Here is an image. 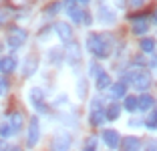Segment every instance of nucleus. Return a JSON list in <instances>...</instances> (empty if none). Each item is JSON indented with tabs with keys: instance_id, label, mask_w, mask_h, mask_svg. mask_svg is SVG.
Here are the masks:
<instances>
[{
	"instance_id": "f257e3e1",
	"label": "nucleus",
	"mask_w": 157,
	"mask_h": 151,
	"mask_svg": "<svg viewBox=\"0 0 157 151\" xmlns=\"http://www.w3.org/2000/svg\"><path fill=\"white\" fill-rule=\"evenodd\" d=\"M87 46L95 56L99 59H107L111 55V48H113V38L107 37V34H91L87 38Z\"/></svg>"
},
{
	"instance_id": "f03ea898",
	"label": "nucleus",
	"mask_w": 157,
	"mask_h": 151,
	"mask_svg": "<svg viewBox=\"0 0 157 151\" xmlns=\"http://www.w3.org/2000/svg\"><path fill=\"white\" fill-rule=\"evenodd\" d=\"M24 42H26V32H24L22 28H18V26L10 28V32H8V45H10V48H20Z\"/></svg>"
},
{
	"instance_id": "7ed1b4c3",
	"label": "nucleus",
	"mask_w": 157,
	"mask_h": 151,
	"mask_svg": "<svg viewBox=\"0 0 157 151\" xmlns=\"http://www.w3.org/2000/svg\"><path fill=\"white\" fill-rule=\"evenodd\" d=\"M131 81H133V85L137 89H141V91H145V89L151 87V75H149V71H145V69L133 73L131 75Z\"/></svg>"
},
{
	"instance_id": "20e7f679",
	"label": "nucleus",
	"mask_w": 157,
	"mask_h": 151,
	"mask_svg": "<svg viewBox=\"0 0 157 151\" xmlns=\"http://www.w3.org/2000/svg\"><path fill=\"white\" fill-rule=\"evenodd\" d=\"M51 147H52L51 151H69L71 149V135L65 131H60L59 135H55Z\"/></svg>"
},
{
	"instance_id": "39448f33",
	"label": "nucleus",
	"mask_w": 157,
	"mask_h": 151,
	"mask_svg": "<svg viewBox=\"0 0 157 151\" xmlns=\"http://www.w3.org/2000/svg\"><path fill=\"white\" fill-rule=\"evenodd\" d=\"M38 137H40L38 119H36V117H33V119H30V129H28V139H26L28 147H34V145H36V143H38Z\"/></svg>"
},
{
	"instance_id": "423d86ee",
	"label": "nucleus",
	"mask_w": 157,
	"mask_h": 151,
	"mask_svg": "<svg viewBox=\"0 0 157 151\" xmlns=\"http://www.w3.org/2000/svg\"><path fill=\"white\" fill-rule=\"evenodd\" d=\"M30 103H33V107L38 113H46V105H44V101H42L40 89H33V91H30Z\"/></svg>"
},
{
	"instance_id": "0eeeda50",
	"label": "nucleus",
	"mask_w": 157,
	"mask_h": 151,
	"mask_svg": "<svg viewBox=\"0 0 157 151\" xmlns=\"http://www.w3.org/2000/svg\"><path fill=\"white\" fill-rule=\"evenodd\" d=\"M103 141L111 147V149H115V147H119L121 137H119V133H117L115 129H107V131H103Z\"/></svg>"
},
{
	"instance_id": "6e6552de",
	"label": "nucleus",
	"mask_w": 157,
	"mask_h": 151,
	"mask_svg": "<svg viewBox=\"0 0 157 151\" xmlns=\"http://www.w3.org/2000/svg\"><path fill=\"white\" fill-rule=\"evenodd\" d=\"M56 32H59V37L65 42H71V38H73V28L67 22H56Z\"/></svg>"
},
{
	"instance_id": "1a4fd4ad",
	"label": "nucleus",
	"mask_w": 157,
	"mask_h": 151,
	"mask_svg": "<svg viewBox=\"0 0 157 151\" xmlns=\"http://www.w3.org/2000/svg\"><path fill=\"white\" fill-rule=\"evenodd\" d=\"M16 69V59L14 56H4V59H0V73H12Z\"/></svg>"
},
{
	"instance_id": "9d476101",
	"label": "nucleus",
	"mask_w": 157,
	"mask_h": 151,
	"mask_svg": "<svg viewBox=\"0 0 157 151\" xmlns=\"http://www.w3.org/2000/svg\"><path fill=\"white\" fill-rule=\"evenodd\" d=\"M141 149V141L137 137H125L123 139V151H139Z\"/></svg>"
},
{
	"instance_id": "9b49d317",
	"label": "nucleus",
	"mask_w": 157,
	"mask_h": 151,
	"mask_svg": "<svg viewBox=\"0 0 157 151\" xmlns=\"http://www.w3.org/2000/svg\"><path fill=\"white\" fill-rule=\"evenodd\" d=\"M125 93H127V83L125 81H119V83H115V85H111V95L115 97V99L125 97Z\"/></svg>"
},
{
	"instance_id": "f8f14e48",
	"label": "nucleus",
	"mask_w": 157,
	"mask_h": 151,
	"mask_svg": "<svg viewBox=\"0 0 157 151\" xmlns=\"http://www.w3.org/2000/svg\"><path fill=\"white\" fill-rule=\"evenodd\" d=\"M151 107H153V97H149V95L137 97V109L147 111V109H151Z\"/></svg>"
},
{
	"instance_id": "ddd939ff",
	"label": "nucleus",
	"mask_w": 157,
	"mask_h": 151,
	"mask_svg": "<svg viewBox=\"0 0 157 151\" xmlns=\"http://www.w3.org/2000/svg\"><path fill=\"white\" fill-rule=\"evenodd\" d=\"M24 119H22V115L18 113V111H14V113H10V127H12V131L16 133L20 127H22Z\"/></svg>"
},
{
	"instance_id": "4468645a",
	"label": "nucleus",
	"mask_w": 157,
	"mask_h": 151,
	"mask_svg": "<svg viewBox=\"0 0 157 151\" xmlns=\"http://www.w3.org/2000/svg\"><path fill=\"white\" fill-rule=\"evenodd\" d=\"M133 20H137V22L133 24V32L135 34H143V32H147V22H145L143 16H133Z\"/></svg>"
},
{
	"instance_id": "2eb2a0df",
	"label": "nucleus",
	"mask_w": 157,
	"mask_h": 151,
	"mask_svg": "<svg viewBox=\"0 0 157 151\" xmlns=\"http://www.w3.org/2000/svg\"><path fill=\"white\" fill-rule=\"evenodd\" d=\"M119 113H121V107L117 105V103H111V105L107 107V111H105V119H117L119 117Z\"/></svg>"
},
{
	"instance_id": "dca6fc26",
	"label": "nucleus",
	"mask_w": 157,
	"mask_h": 151,
	"mask_svg": "<svg viewBox=\"0 0 157 151\" xmlns=\"http://www.w3.org/2000/svg\"><path fill=\"white\" fill-rule=\"evenodd\" d=\"M36 63H38V59L36 56H30V59H26V69H24V77H30V75L36 71Z\"/></svg>"
},
{
	"instance_id": "f3484780",
	"label": "nucleus",
	"mask_w": 157,
	"mask_h": 151,
	"mask_svg": "<svg viewBox=\"0 0 157 151\" xmlns=\"http://www.w3.org/2000/svg\"><path fill=\"white\" fill-rule=\"evenodd\" d=\"M109 85H111V79H109V75L103 71V73L97 77V89H107Z\"/></svg>"
},
{
	"instance_id": "a211bd4d",
	"label": "nucleus",
	"mask_w": 157,
	"mask_h": 151,
	"mask_svg": "<svg viewBox=\"0 0 157 151\" xmlns=\"http://www.w3.org/2000/svg\"><path fill=\"white\" fill-rule=\"evenodd\" d=\"M105 121V113L103 111H91V123L93 125H101Z\"/></svg>"
},
{
	"instance_id": "6ab92c4d",
	"label": "nucleus",
	"mask_w": 157,
	"mask_h": 151,
	"mask_svg": "<svg viewBox=\"0 0 157 151\" xmlns=\"http://www.w3.org/2000/svg\"><path fill=\"white\" fill-rule=\"evenodd\" d=\"M141 50L153 52V50H155V41H153V38H143V41H141Z\"/></svg>"
},
{
	"instance_id": "aec40b11",
	"label": "nucleus",
	"mask_w": 157,
	"mask_h": 151,
	"mask_svg": "<svg viewBox=\"0 0 157 151\" xmlns=\"http://www.w3.org/2000/svg\"><path fill=\"white\" fill-rule=\"evenodd\" d=\"M125 109L127 111L137 109V97H125Z\"/></svg>"
},
{
	"instance_id": "412c9836",
	"label": "nucleus",
	"mask_w": 157,
	"mask_h": 151,
	"mask_svg": "<svg viewBox=\"0 0 157 151\" xmlns=\"http://www.w3.org/2000/svg\"><path fill=\"white\" fill-rule=\"evenodd\" d=\"M145 125H147L149 129H155L157 127V111H155V113H151L147 119H145Z\"/></svg>"
},
{
	"instance_id": "4be33fe9",
	"label": "nucleus",
	"mask_w": 157,
	"mask_h": 151,
	"mask_svg": "<svg viewBox=\"0 0 157 151\" xmlns=\"http://www.w3.org/2000/svg\"><path fill=\"white\" fill-rule=\"evenodd\" d=\"M75 59L78 60V46L77 45H71L69 46V60H71V63H75Z\"/></svg>"
},
{
	"instance_id": "5701e85b",
	"label": "nucleus",
	"mask_w": 157,
	"mask_h": 151,
	"mask_svg": "<svg viewBox=\"0 0 157 151\" xmlns=\"http://www.w3.org/2000/svg\"><path fill=\"white\" fill-rule=\"evenodd\" d=\"M95 149H97V139L89 137L87 141H85V151H95Z\"/></svg>"
},
{
	"instance_id": "b1692460",
	"label": "nucleus",
	"mask_w": 157,
	"mask_h": 151,
	"mask_svg": "<svg viewBox=\"0 0 157 151\" xmlns=\"http://www.w3.org/2000/svg\"><path fill=\"white\" fill-rule=\"evenodd\" d=\"M12 127L10 125H0V137H10L12 135Z\"/></svg>"
},
{
	"instance_id": "393cba45",
	"label": "nucleus",
	"mask_w": 157,
	"mask_h": 151,
	"mask_svg": "<svg viewBox=\"0 0 157 151\" xmlns=\"http://www.w3.org/2000/svg\"><path fill=\"white\" fill-rule=\"evenodd\" d=\"M89 71H91V75H93V77H99V75L103 73V71H101V67H99V64H95V63H91V69H89Z\"/></svg>"
},
{
	"instance_id": "a878e982",
	"label": "nucleus",
	"mask_w": 157,
	"mask_h": 151,
	"mask_svg": "<svg viewBox=\"0 0 157 151\" xmlns=\"http://www.w3.org/2000/svg\"><path fill=\"white\" fill-rule=\"evenodd\" d=\"M6 91H8V81L4 77H0V95H4Z\"/></svg>"
},
{
	"instance_id": "bb28decb",
	"label": "nucleus",
	"mask_w": 157,
	"mask_h": 151,
	"mask_svg": "<svg viewBox=\"0 0 157 151\" xmlns=\"http://www.w3.org/2000/svg\"><path fill=\"white\" fill-rule=\"evenodd\" d=\"M147 151H157V145H155V143H151V145H149V149Z\"/></svg>"
},
{
	"instance_id": "cd10ccee",
	"label": "nucleus",
	"mask_w": 157,
	"mask_h": 151,
	"mask_svg": "<svg viewBox=\"0 0 157 151\" xmlns=\"http://www.w3.org/2000/svg\"><path fill=\"white\" fill-rule=\"evenodd\" d=\"M151 64H153V67H157V56H153V60H151Z\"/></svg>"
},
{
	"instance_id": "c85d7f7f",
	"label": "nucleus",
	"mask_w": 157,
	"mask_h": 151,
	"mask_svg": "<svg viewBox=\"0 0 157 151\" xmlns=\"http://www.w3.org/2000/svg\"><path fill=\"white\" fill-rule=\"evenodd\" d=\"M0 151H6V145H4V143H0Z\"/></svg>"
},
{
	"instance_id": "c756f323",
	"label": "nucleus",
	"mask_w": 157,
	"mask_h": 151,
	"mask_svg": "<svg viewBox=\"0 0 157 151\" xmlns=\"http://www.w3.org/2000/svg\"><path fill=\"white\" fill-rule=\"evenodd\" d=\"M2 22H4V18H2V16H0V24H2Z\"/></svg>"
},
{
	"instance_id": "7c9ffc66",
	"label": "nucleus",
	"mask_w": 157,
	"mask_h": 151,
	"mask_svg": "<svg viewBox=\"0 0 157 151\" xmlns=\"http://www.w3.org/2000/svg\"><path fill=\"white\" fill-rule=\"evenodd\" d=\"M78 2H83V4H85V2H89V0H78Z\"/></svg>"
},
{
	"instance_id": "2f4dec72",
	"label": "nucleus",
	"mask_w": 157,
	"mask_h": 151,
	"mask_svg": "<svg viewBox=\"0 0 157 151\" xmlns=\"http://www.w3.org/2000/svg\"><path fill=\"white\" fill-rule=\"evenodd\" d=\"M12 151H18V149H12Z\"/></svg>"
}]
</instances>
